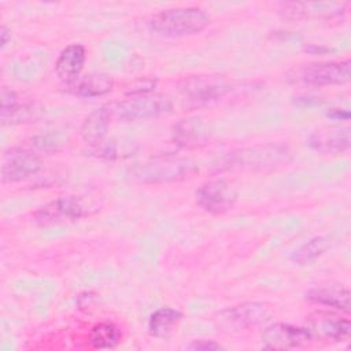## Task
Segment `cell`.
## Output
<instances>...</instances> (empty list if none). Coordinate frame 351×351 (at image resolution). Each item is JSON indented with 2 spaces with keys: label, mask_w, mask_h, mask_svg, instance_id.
I'll return each mask as SVG.
<instances>
[{
  "label": "cell",
  "mask_w": 351,
  "mask_h": 351,
  "mask_svg": "<svg viewBox=\"0 0 351 351\" xmlns=\"http://www.w3.org/2000/svg\"><path fill=\"white\" fill-rule=\"evenodd\" d=\"M308 145L322 154H340L351 147V129L344 126L319 128L308 136Z\"/></svg>",
  "instance_id": "4fadbf2b"
},
{
  "label": "cell",
  "mask_w": 351,
  "mask_h": 351,
  "mask_svg": "<svg viewBox=\"0 0 351 351\" xmlns=\"http://www.w3.org/2000/svg\"><path fill=\"white\" fill-rule=\"evenodd\" d=\"M291 151L284 144H259L226 154L217 165L219 171H259L287 165Z\"/></svg>",
  "instance_id": "6da1fadb"
},
{
  "label": "cell",
  "mask_w": 351,
  "mask_h": 351,
  "mask_svg": "<svg viewBox=\"0 0 351 351\" xmlns=\"http://www.w3.org/2000/svg\"><path fill=\"white\" fill-rule=\"evenodd\" d=\"M230 90L229 84L215 77H195L185 81L182 93L192 106H203L225 96Z\"/></svg>",
  "instance_id": "7c38bea8"
},
{
  "label": "cell",
  "mask_w": 351,
  "mask_h": 351,
  "mask_svg": "<svg viewBox=\"0 0 351 351\" xmlns=\"http://www.w3.org/2000/svg\"><path fill=\"white\" fill-rule=\"evenodd\" d=\"M137 147L130 141L117 140V138H104L93 145H88V152L96 158L107 159V160H117V159H126L134 155Z\"/></svg>",
  "instance_id": "d6986e66"
},
{
  "label": "cell",
  "mask_w": 351,
  "mask_h": 351,
  "mask_svg": "<svg viewBox=\"0 0 351 351\" xmlns=\"http://www.w3.org/2000/svg\"><path fill=\"white\" fill-rule=\"evenodd\" d=\"M18 108H19L18 95L12 89H10L7 86H3L1 92H0V119H1V123L5 125Z\"/></svg>",
  "instance_id": "cb8c5ba5"
},
{
  "label": "cell",
  "mask_w": 351,
  "mask_h": 351,
  "mask_svg": "<svg viewBox=\"0 0 351 351\" xmlns=\"http://www.w3.org/2000/svg\"><path fill=\"white\" fill-rule=\"evenodd\" d=\"M182 314L171 307H160L155 310L148 319V332L151 336H166L181 319Z\"/></svg>",
  "instance_id": "7402d4cb"
},
{
  "label": "cell",
  "mask_w": 351,
  "mask_h": 351,
  "mask_svg": "<svg viewBox=\"0 0 351 351\" xmlns=\"http://www.w3.org/2000/svg\"><path fill=\"white\" fill-rule=\"evenodd\" d=\"M306 300L332 307L346 314L351 310V292L343 287H318L311 288L304 293Z\"/></svg>",
  "instance_id": "e0dca14e"
},
{
  "label": "cell",
  "mask_w": 351,
  "mask_h": 351,
  "mask_svg": "<svg viewBox=\"0 0 351 351\" xmlns=\"http://www.w3.org/2000/svg\"><path fill=\"white\" fill-rule=\"evenodd\" d=\"M93 211L92 204L85 202L81 196H62L38 208L33 214V218L36 223L48 226L73 222L92 214Z\"/></svg>",
  "instance_id": "8992f818"
},
{
  "label": "cell",
  "mask_w": 351,
  "mask_h": 351,
  "mask_svg": "<svg viewBox=\"0 0 351 351\" xmlns=\"http://www.w3.org/2000/svg\"><path fill=\"white\" fill-rule=\"evenodd\" d=\"M196 171L197 165L191 159L158 158L130 166L126 174L129 178L141 184H162L186 180Z\"/></svg>",
  "instance_id": "277c9868"
},
{
  "label": "cell",
  "mask_w": 351,
  "mask_h": 351,
  "mask_svg": "<svg viewBox=\"0 0 351 351\" xmlns=\"http://www.w3.org/2000/svg\"><path fill=\"white\" fill-rule=\"evenodd\" d=\"M111 118L118 122L147 121L167 115L173 111V101L162 93L132 96L122 101H110Z\"/></svg>",
  "instance_id": "5b68a950"
},
{
  "label": "cell",
  "mask_w": 351,
  "mask_h": 351,
  "mask_svg": "<svg viewBox=\"0 0 351 351\" xmlns=\"http://www.w3.org/2000/svg\"><path fill=\"white\" fill-rule=\"evenodd\" d=\"M211 19L197 7L169 8L154 14L148 21L151 32L163 37H185L203 32Z\"/></svg>",
  "instance_id": "7a4b0ae2"
},
{
  "label": "cell",
  "mask_w": 351,
  "mask_h": 351,
  "mask_svg": "<svg viewBox=\"0 0 351 351\" xmlns=\"http://www.w3.org/2000/svg\"><path fill=\"white\" fill-rule=\"evenodd\" d=\"M307 328L313 337L341 343L350 339L351 322L347 317H341L333 311L318 310L307 317Z\"/></svg>",
  "instance_id": "30bf717a"
},
{
  "label": "cell",
  "mask_w": 351,
  "mask_h": 351,
  "mask_svg": "<svg viewBox=\"0 0 351 351\" xmlns=\"http://www.w3.org/2000/svg\"><path fill=\"white\" fill-rule=\"evenodd\" d=\"M43 169V159L27 148H10L4 152L1 165L3 182H19Z\"/></svg>",
  "instance_id": "9c48e42d"
},
{
  "label": "cell",
  "mask_w": 351,
  "mask_h": 351,
  "mask_svg": "<svg viewBox=\"0 0 351 351\" xmlns=\"http://www.w3.org/2000/svg\"><path fill=\"white\" fill-rule=\"evenodd\" d=\"M0 37H1V48H4L5 44L8 43V40H11V32L5 26H1Z\"/></svg>",
  "instance_id": "83f0119b"
},
{
  "label": "cell",
  "mask_w": 351,
  "mask_h": 351,
  "mask_svg": "<svg viewBox=\"0 0 351 351\" xmlns=\"http://www.w3.org/2000/svg\"><path fill=\"white\" fill-rule=\"evenodd\" d=\"M119 337H121V333L115 324L99 322L90 329L88 341L92 348L108 350V348H114L119 343Z\"/></svg>",
  "instance_id": "603a6c76"
},
{
  "label": "cell",
  "mask_w": 351,
  "mask_h": 351,
  "mask_svg": "<svg viewBox=\"0 0 351 351\" xmlns=\"http://www.w3.org/2000/svg\"><path fill=\"white\" fill-rule=\"evenodd\" d=\"M189 350H223V347L219 343H215L214 340H193L191 344L186 346Z\"/></svg>",
  "instance_id": "484cf974"
},
{
  "label": "cell",
  "mask_w": 351,
  "mask_h": 351,
  "mask_svg": "<svg viewBox=\"0 0 351 351\" xmlns=\"http://www.w3.org/2000/svg\"><path fill=\"white\" fill-rule=\"evenodd\" d=\"M288 82L300 86L343 85L351 80V60L340 62H310L293 66L287 73Z\"/></svg>",
  "instance_id": "3957f363"
},
{
  "label": "cell",
  "mask_w": 351,
  "mask_h": 351,
  "mask_svg": "<svg viewBox=\"0 0 351 351\" xmlns=\"http://www.w3.org/2000/svg\"><path fill=\"white\" fill-rule=\"evenodd\" d=\"M206 136L207 130L204 128V123L199 118L182 119L174 126L173 132L174 141L184 147L197 145L206 138Z\"/></svg>",
  "instance_id": "ffe728a7"
},
{
  "label": "cell",
  "mask_w": 351,
  "mask_h": 351,
  "mask_svg": "<svg viewBox=\"0 0 351 351\" xmlns=\"http://www.w3.org/2000/svg\"><path fill=\"white\" fill-rule=\"evenodd\" d=\"M326 117L335 121H348L351 114L348 110H344V108H329L326 111Z\"/></svg>",
  "instance_id": "4316f807"
},
{
  "label": "cell",
  "mask_w": 351,
  "mask_h": 351,
  "mask_svg": "<svg viewBox=\"0 0 351 351\" xmlns=\"http://www.w3.org/2000/svg\"><path fill=\"white\" fill-rule=\"evenodd\" d=\"M111 111L110 103L103 104L90 112L81 125V137L88 145H93L106 138L108 126L111 123Z\"/></svg>",
  "instance_id": "ac0fdd59"
},
{
  "label": "cell",
  "mask_w": 351,
  "mask_h": 351,
  "mask_svg": "<svg viewBox=\"0 0 351 351\" xmlns=\"http://www.w3.org/2000/svg\"><path fill=\"white\" fill-rule=\"evenodd\" d=\"M114 81L103 73H89L80 75L73 82L67 84L69 92L80 97H99L112 90Z\"/></svg>",
  "instance_id": "2e32d148"
},
{
  "label": "cell",
  "mask_w": 351,
  "mask_h": 351,
  "mask_svg": "<svg viewBox=\"0 0 351 351\" xmlns=\"http://www.w3.org/2000/svg\"><path fill=\"white\" fill-rule=\"evenodd\" d=\"M197 206L210 214H223L233 208L239 192L233 182L225 178H215L202 184L195 192Z\"/></svg>",
  "instance_id": "ba28073f"
},
{
  "label": "cell",
  "mask_w": 351,
  "mask_h": 351,
  "mask_svg": "<svg viewBox=\"0 0 351 351\" xmlns=\"http://www.w3.org/2000/svg\"><path fill=\"white\" fill-rule=\"evenodd\" d=\"M86 59L85 47L81 44H70L62 49L56 62L55 71L56 75L66 84L73 82L80 77Z\"/></svg>",
  "instance_id": "9a60e30c"
},
{
  "label": "cell",
  "mask_w": 351,
  "mask_h": 351,
  "mask_svg": "<svg viewBox=\"0 0 351 351\" xmlns=\"http://www.w3.org/2000/svg\"><path fill=\"white\" fill-rule=\"evenodd\" d=\"M284 14L288 18H315V19H337L344 14V4L339 3H287L282 4Z\"/></svg>",
  "instance_id": "5bb4252c"
},
{
  "label": "cell",
  "mask_w": 351,
  "mask_h": 351,
  "mask_svg": "<svg viewBox=\"0 0 351 351\" xmlns=\"http://www.w3.org/2000/svg\"><path fill=\"white\" fill-rule=\"evenodd\" d=\"M156 86V80L152 78H144V80H138L134 84H132L128 89H126V95L129 97L132 96H143V95H149Z\"/></svg>",
  "instance_id": "d4e9b609"
},
{
  "label": "cell",
  "mask_w": 351,
  "mask_h": 351,
  "mask_svg": "<svg viewBox=\"0 0 351 351\" xmlns=\"http://www.w3.org/2000/svg\"><path fill=\"white\" fill-rule=\"evenodd\" d=\"M313 335L307 326L291 324H271L262 333V347L270 350H289L307 346L313 341Z\"/></svg>",
  "instance_id": "8fae6325"
},
{
  "label": "cell",
  "mask_w": 351,
  "mask_h": 351,
  "mask_svg": "<svg viewBox=\"0 0 351 351\" xmlns=\"http://www.w3.org/2000/svg\"><path fill=\"white\" fill-rule=\"evenodd\" d=\"M329 245L330 241L326 236H314L292 252L291 261L298 266L311 265L326 252Z\"/></svg>",
  "instance_id": "44dd1931"
},
{
  "label": "cell",
  "mask_w": 351,
  "mask_h": 351,
  "mask_svg": "<svg viewBox=\"0 0 351 351\" xmlns=\"http://www.w3.org/2000/svg\"><path fill=\"white\" fill-rule=\"evenodd\" d=\"M267 317L269 307L265 303L245 302L217 313L214 324L221 330L239 332L261 325Z\"/></svg>",
  "instance_id": "52a82bcc"
}]
</instances>
